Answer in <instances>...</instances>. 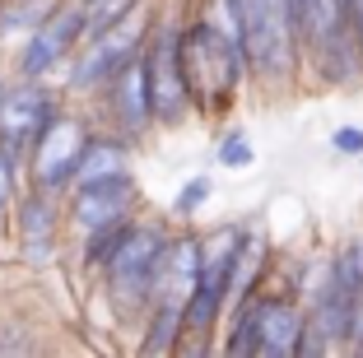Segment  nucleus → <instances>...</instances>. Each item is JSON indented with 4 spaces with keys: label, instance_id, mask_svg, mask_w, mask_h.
<instances>
[{
    "label": "nucleus",
    "instance_id": "f257e3e1",
    "mask_svg": "<svg viewBox=\"0 0 363 358\" xmlns=\"http://www.w3.org/2000/svg\"><path fill=\"white\" fill-rule=\"evenodd\" d=\"M182 70H186L196 116H224L252 89L242 47L224 28H214L205 14L182 23Z\"/></svg>",
    "mask_w": 363,
    "mask_h": 358
},
{
    "label": "nucleus",
    "instance_id": "f03ea898",
    "mask_svg": "<svg viewBox=\"0 0 363 358\" xmlns=\"http://www.w3.org/2000/svg\"><path fill=\"white\" fill-rule=\"evenodd\" d=\"M242 56L257 94L275 98L303 84V52L289 0H242Z\"/></svg>",
    "mask_w": 363,
    "mask_h": 358
},
{
    "label": "nucleus",
    "instance_id": "7ed1b4c3",
    "mask_svg": "<svg viewBox=\"0 0 363 358\" xmlns=\"http://www.w3.org/2000/svg\"><path fill=\"white\" fill-rule=\"evenodd\" d=\"M247 233H252V223H238V219L201 233V265H196V284L186 293V307H182V321H186L182 349L205 354L210 340L219 335L224 312H228V289H233V265H238Z\"/></svg>",
    "mask_w": 363,
    "mask_h": 358
},
{
    "label": "nucleus",
    "instance_id": "20e7f679",
    "mask_svg": "<svg viewBox=\"0 0 363 358\" xmlns=\"http://www.w3.org/2000/svg\"><path fill=\"white\" fill-rule=\"evenodd\" d=\"M168 233H172L168 223H154V219H140L135 214V223L121 237V247L107 256L103 293L121 316H145L154 274H159V261H163V247H168Z\"/></svg>",
    "mask_w": 363,
    "mask_h": 358
},
{
    "label": "nucleus",
    "instance_id": "39448f33",
    "mask_svg": "<svg viewBox=\"0 0 363 358\" xmlns=\"http://www.w3.org/2000/svg\"><path fill=\"white\" fill-rule=\"evenodd\" d=\"M140 65H145V89H150L154 126H182L191 112V89H186V70H182V23L177 19H154L140 47Z\"/></svg>",
    "mask_w": 363,
    "mask_h": 358
},
{
    "label": "nucleus",
    "instance_id": "423d86ee",
    "mask_svg": "<svg viewBox=\"0 0 363 358\" xmlns=\"http://www.w3.org/2000/svg\"><path fill=\"white\" fill-rule=\"evenodd\" d=\"M150 14L145 5H135L130 14H121L117 23L89 33L84 38V52L75 56V70H70V89L75 94H98V89L112 79L126 61H135L140 47H145V33H150Z\"/></svg>",
    "mask_w": 363,
    "mask_h": 358
},
{
    "label": "nucleus",
    "instance_id": "0eeeda50",
    "mask_svg": "<svg viewBox=\"0 0 363 358\" xmlns=\"http://www.w3.org/2000/svg\"><path fill=\"white\" fill-rule=\"evenodd\" d=\"M89 121L84 116H70V112H56L52 121L43 126V135L28 145V172L38 181V191H65L75 181V168H79V154L89 145Z\"/></svg>",
    "mask_w": 363,
    "mask_h": 358
},
{
    "label": "nucleus",
    "instance_id": "6e6552de",
    "mask_svg": "<svg viewBox=\"0 0 363 358\" xmlns=\"http://www.w3.org/2000/svg\"><path fill=\"white\" fill-rule=\"evenodd\" d=\"M79 43H84V10H79V0L56 5L38 28H28V43L19 52V74L23 79H43L61 61H70V52Z\"/></svg>",
    "mask_w": 363,
    "mask_h": 358
},
{
    "label": "nucleus",
    "instance_id": "1a4fd4ad",
    "mask_svg": "<svg viewBox=\"0 0 363 358\" xmlns=\"http://www.w3.org/2000/svg\"><path fill=\"white\" fill-rule=\"evenodd\" d=\"M135 214H140V186L130 177V168L70 186V219H75L79 233H94L117 219H135Z\"/></svg>",
    "mask_w": 363,
    "mask_h": 358
},
{
    "label": "nucleus",
    "instance_id": "9d476101",
    "mask_svg": "<svg viewBox=\"0 0 363 358\" xmlns=\"http://www.w3.org/2000/svg\"><path fill=\"white\" fill-rule=\"evenodd\" d=\"M61 112L56 98L47 94L38 79H23L14 89H0V145L10 149L14 158L28 154V145L43 135V126Z\"/></svg>",
    "mask_w": 363,
    "mask_h": 358
},
{
    "label": "nucleus",
    "instance_id": "9b49d317",
    "mask_svg": "<svg viewBox=\"0 0 363 358\" xmlns=\"http://www.w3.org/2000/svg\"><path fill=\"white\" fill-rule=\"evenodd\" d=\"M252 316H257V358H294L308 321V307L298 293H266V284L252 293Z\"/></svg>",
    "mask_w": 363,
    "mask_h": 358
},
{
    "label": "nucleus",
    "instance_id": "f8f14e48",
    "mask_svg": "<svg viewBox=\"0 0 363 358\" xmlns=\"http://www.w3.org/2000/svg\"><path fill=\"white\" fill-rule=\"evenodd\" d=\"M98 94L107 98V107H112L117 135H126L130 145L145 140L154 130V107H150V89H145V65H140V56L121 65V70L98 89Z\"/></svg>",
    "mask_w": 363,
    "mask_h": 358
},
{
    "label": "nucleus",
    "instance_id": "ddd939ff",
    "mask_svg": "<svg viewBox=\"0 0 363 358\" xmlns=\"http://www.w3.org/2000/svg\"><path fill=\"white\" fill-rule=\"evenodd\" d=\"M56 228H61V210H56L52 191H33L19 201V247L23 261L47 265L56 256Z\"/></svg>",
    "mask_w": 363,
    "mask_h": 358
},
{
    "label": "nucleus",
    "instance_id": "4468645a",
    "mask_svg": "<svg viewBox=\"0 0 363 358\" xmlns=\"http://www.w3.org/2000/svg\"><path fill=\"white\" fill-rule=\"evenodd\" d=\"M130 168V140L126 135H89L84 154H79V168H75V181H94V177H112V172H126ZM70 181V186H75Z\"/></svg>",
    "mask_w": 363,
    "mask_h": 358
},
{
    "label": "nucleus",
    "instance_id": "2eb2a0df",
    "mask_svg": "<svg viewBox=\"0 0 363 358\" xmlns=\"http://www.w3.org/2000/svg\"><path fill=\"white\" fill-rule=\"evenodd\" d=\"M182 335H186L182 307H172V303L145 307V340H140V354H177Z\"/></svg>",
    "mask_w": 363,
    "mask_h": 358
},
{
    "label": "nucleus",
    "instance_id": "dca6fc26",
    "mask_svg": "<svg viewBox=\"0 0 363 358\" xmlns=\"http://www.w3.org/2000/svg\"><path fill=\"white\" fill-rule=\"evenodd\" d=\"M130 223H135V219H117V223H103V228L84 233V265H89V270H103L107 256L121 247V237H126Z\"/></svg>",
    "mask_w": 363,
    "mask_h": 358
},
{
    "label": "nucleus",
    "instance_id": "f3484780",
    "mask_svg": "<svg viewBox=\"0 0 363 358\" xmlns=\"http://www.w3.org/2000/svg\"><path fill=\"white\" fill-rule=\"evenodd\" d=\"M214 158H219V168L242 172V168H252V163H257V145H252V135H247V130H228V135L219 140V149H214Z\"/></svg>",
    "mask_w": 363,
    "mask_h": 358
},
{
    "label": "nucleus",
    "instance_id": "a211bd4d",
    "mask_svg": "<svg viewBox=\"0 0 363 358\" xmlns=\"http://www.w3.org/2000/svg\"><path fill=\"white\" fill-rule=\"evenodd\" d=\"M210 196H214V177H186V186L172 196V214L177 219H196Z\"/></svg>",
    "mask_w": 363,
    "mask_h": 358
},
{
    "label": "nucleus",
    "instance_id": "6ab92c4d",
    "mask_svg": "<svg viewBox=\"0 0 363 358\" xmlns=\"http://www.w3.org/2000/svg\"><path fill=\"white\" fill-rule=\"evenodd\" d=\"M140 0H84L79 10H84V38L98 28H107V23H117L121 14H130Z\"/></svg>",
    "mask_w": 363,
    "mask_h": 358
},
{
    "label": "nucleus",
    "instance_id": "aec40b11",
    "mask_svg": "<svg viewBox=\"0 0 363 358\" xmlns=\"http://www.w3.org/2000/svg\"><path fill=\"white\" fill-rule=\"evenodd\" d=\"M14 181H19V158L0 145V219H5V210L14 201Z\"/></svg>",
    "mask_w": 363,
    "mask_h": 358
},
{
    "label": "nucleus",
    "instance_id": "412c9836",
    "mask_svg": "<svg viewBox=\"0 0 363 358\" xmlns=\"http://www.w3.org/2000/svg\"><path fill=\"white\" fill-rule=\"evenodd\" d=\"M331 149L345 158H363V126H340L331 135Z\"/></svg>",
    "mask_w": 363,
    "mask_h": 358
},
{
    "label": "nucleus",
    "instance_id": "4be33fe9",
    "mask_svg": "<svg viewBox=\"0 0 363 358\" xmlns=\"http://www.w3.org/2000/svg\"><path fill=\"white\" fill-rule=\"evenodd\" d=\"M345 19H350V33H354V43H359V56H363V0H350Z\"/></svg>",
    "mask_w": 363,
    "mask_h": 358
},
{
    "label": "nucleus",
    "instance_id": "5701e85b",
    "mask_svg": "<svg viewBox=\"0 0 363 358\" xmlns=\"http://www.w3.org/2000/svg\"><path fill=\"white\" fill-rule=\"evenodd\" d=\"M303 5H308V0H289V10H294V23H298V14H303Z\"/></svg>",
    "mask_w": 363,
    "mask_h": 358
},
{
    "label": "nucleus",
    "instance_id": "b1692460",
    "mask_svg": "<svg viewBox=\"0 0 363 358\" xmlns=\"http://www.w3.org/2000/svg\"><path fill=\"white\" fill-rule=\"evenodd\" d=\"M340 5H345V10H350V0H340Z\"/></svg>",
    "mask_w": 363,
    "mask_h": 358
}]
</instances>
